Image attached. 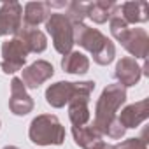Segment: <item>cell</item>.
<instances>
[{
    "label": "cell",
    "instance_id": "obj_1",
    "mask_svg": "<svg viewBox=\"0 0 149 149\" xmlns=\"http://www.w3.org/2000/svg\"><path fill=\"white\" fill-rule=\"evenodd\" d=\"M126 102V88L121 84H107L104 91L100 93L97 105H95V119H93V128L98 130L109 139H121L125 133L123 125L118 121V111L119 107Z\"/></svg>",
    "mask_w": 149,
    "mask_h": 149
},
{
    "label": "cell",
    "instance_id": "obj_2",
    "mask_svg": "<svg viewBox=\"0 0 149 149\" xmlns=\"http://www.w3.org/2000/svg\"><path fill=\"white\" fill-rule=\"evenodd\" d=\"M74 44L90 51L93 61L98 65H109L116 56V47L100 30L91 28L84 23H74Z\"/></svg>",
    "mask_w": 149,
    "mask_h": 149
},
{
    "label": "cell",
    "instance_id": "obj_3",
    "mask_svg": "<svg viewBox=\"0 0 149 149\" xmlns=\"http://www.w3.org/2000/svg\"><path fill=\"white\" fill-rule=\"evenodd\" d=\"M112 37L132 54V58L146 60L149 53V35L144 28H130L121 18V11L109 19Z\"/></svg>",
    "mask_w": 149,
    "mask_h": 149
},
{
    "label": "cell",
    "instance_id": "obj_4",
    "mask_svg": "<svg viewBox=\"0 0 149 149\" xmlns=\"http://www.w3.org/2000/svg\"><path fill=\"white\" fill-rule=\"evenodd\" d=\"M28 137L37 146H61L65 128L54 114H39L30 123Z\"/></svg>",
    "mask_w": 149,
    "mask_h": 149
},
{
    "label": "cell",
    "instance_id": "obj_5",
    "mask_svg": "<svg viewBox=\"0 0 149 149\" xmlns=\"http://www.w3.org/2000/svg\"><path fill=\"white\" fill-rule=\"evenodd\" d=\"M46 30L51 35L53 46L60 54H68L74 47V25L63 13H51L46 21Z\"/></svg>",
    "mask_w": 149,
    "mask_h": 149
},
{
    "label": "cell",
    "instance_id": "obj_6",
    "mask_svg": "<svg viewBox=\"0 0 149 149\" xmlns=\"http://www.w3.org/2000/svg\"><path fill=\"white\" fill-rule=\"evenodd\" d=\"M95 90L93 81H81L79 83V91L67 105H68V118L72 126H84L90 121V97Z\"/></svg>",
    "mask_w": 149,
    "mask_h": 149
},
{
    "label": "cell",
    "instance_id": "obj_7",
    "mask_svg": "<svg viewBox=\"0 0 149 149\" xmlns=\"http://www.w3.org/2000/svg\"><path fill=\"white\" fill-rule=\"evenodd\" d=\"M28 54L30 53L26 46L23 44V40L18 37H13L2 44V63H0V68H2L4 74H14L18 70H23Z\"/></svg>",
    "mask_w": 149,
    "mask_h": 149
},
{
    "label": "cell",
    "instance_id": "obj_8",
    "mask_svg": "<svg viewBox=\"0 0 149 149\" xmlns=\"http://www.w3.org/2000/svg\"><path fill=\"white\" fill-rule=\"evenodd\" d=\"M23 28V6L19 2H6L0 6V35L16 37Z\"/></svg>",
    "mask_w": 149,
    "mask_h": 149
},
{
    "label": "cell",
    "instance_id": "obj_9",
    "mask_svg": "<svg viewBox=\"0 0 149 149\" xmlns=\"http://www.w3.org/2000/svg\"><path fill=\"white\" fill-rule=\"evenodd\" d=\"M54 74V67L46 61V60H37L33 61L32 65L25 67L21 70V81L25 84V88H30V90H37L42 83H46L47 79L53 77Z\"/></svg>",
    "mask_w": 149,
    "mask_h": 149
},
{
    "label": "cell",
    "instance_id": "obj_10",
    "mask_svg": "<svg viewBox=\"0 0 149 149\" xmlns=\"http://www.w3.org/2000/svg\"><path fill=\"white\" fill-rule=\"evenodd\" d=\"M77 91H79V83L58 81L46 90V102L54 109H61L77 95Z\"/></svg>",
    "mask_w": 149,
    "mask_h": 149
},
{
    "label": "cell",
    "instance_id": "obj_11",
    "mask_svg": "<svg viewBox=\"0 0 149 149\" xmlns=\"http://www.w3.org/2000/svg\"><path fill=\"white\" fill-rule=\"evenodd\" d=\"M9 109L14 116H26L33 111V98L26 93V88L19 77H13L11 81V98Z\"/></svg>",
    "mask_w": 149,
    "mask_h": 149
},
{
    "label": "cell",
    "instance_id": "obj_12",
    "mask_svg": "<svg viewBox=\"0 0 149 149\" xmlns=\"http://www.w3.org/2000/svg\"><path fill=\"white\" fill-rule=\"evenodd\" d=\"M114 76L118 79V84H121L123 88H130L135 86L140 77H142V67L137 63L135 58L132 56H125L116 63V72Z\"/></svg>",
    "mask_w": 149,
    "mask_h": 149
},
{
    "label": "cell",
    "instance_id": "obj_13",
    "mask_svg": "<svg viewBox=\"0 0 149 149\" xmlns=\"http://www.w3.org/2000/svg\"><path fill=\"white\" fill-rule=\"evenodd\" d=\"M149 118V100L144 98L140 102H135V104H130L126 105L119 116H118V121L123 125L125 130L128 128H137L140 123H144L146 119Z\"/></svg>",
    "mask_w": 149,
    "mask_h": 149
},
{
    "label": "cell",
    "instance_id": "obj_14",
    "mask_svg": "<svg viewBox=\"0 0 149 149\" xmlns=\"http://www.w3.org/2000/svg\"><path fill=\"white\" fill-rule=\"evenodd\" d=\"M119 11H121L119 9V4L112 2V0H95V2H90L88 4L86 18H90L93 23L104 25L112 16H116Z\"/></svg>",
    "mask_w": 149,
    "mask_h": 149
},
{
    "label": "cell",
    "instance_id": "obj_15",
    "mask_svg": "<svg viewBox=\"0 0 149 149\" xmlns=\"http://www.w3.org/2000/svg\"><path fill=\"white\" fill-rule=\"evenodd\" d=\"M51 16V9L47 2H28L23 9V26L37 28L40 23H46Z\"/></svg>",
    "mask_w": 149,
    "mask_h": 149
},
{
    "label": "cell",
    "instance_id": "obj_16",
    "mask_svg": "<svg viewBox=\"0 0 149 149\" xmlns=\"http://www.w3.org/2000/svg\"><path fill=\"white\" fill-rule=\"evenodd\" d=\"M121 9V18L125 19L126 25H137V23H146L149 19V7L147 2L137 0V2H125L119 6Z\"/></svg>",
    "mask_w": 149,
    "mask_h": 149
},
{
    "label": "cell",
    "instance_id": "obj_17",
    "mask_svg": "<svg viewBox=\"0 0 149 149\" xmlns=\"http://www.w3.org/2000/svg\"><path fill=\"white\" fill-rule=\"evenodd\" d=\"M72 137L79 147L83 149H95L98 144L104 142V137L98 130H95L91 125L90 126H72Z\"/></svg>",
    "mask_w": 149,
    "mask_h": 149
},
{
    "label": "cell",
    "instance_id": "obj_18",
    "mask_svg": "<svg viewBox=\"0 0 149 149\" xmlns=\"http://www.w3.org/2000/svg\"><path fill=\"white\" fill-rule=\"evenodd\" d=\"M16 37L23 40V44L26 46L28 53H37V54H39V53H44V51H46V47H47L46 33H44V32H40L39 28L23 26Z\"/></svg>",
    "mask_w": 149,
    "mask_h": 149
},
{
    "label": "cell",
    "instance_id": "obj_19",
    "mask_svg": "<svg viewBox=\"0 0 149 149\" xmlns=\"http://www.w3.org/2000/svg\"><path fill=\"white\" fill-rule=\"evenodd\" d=\"M61 68L68 74H86L90 70V58L81 51H70L61 58Z\"/></svg>",
    "mask_w": 149,
    "mask_h": 149
},
{
    "label": "cell",
    "instance_id": "obj_20",
    "mask_svg": "<svg viewBox=\"0 0 149 149\" xmlns=\"http://www.w3.org/2000/svg\"><path fill=\"white\" fill-rule=\"evenodd\" d=\"M86 11H88V4L86 2H67V7H65V16L74 23H84V18H86Z\"/></svg>",
    "mask_w": 149,
    "mask_h": 149
},
{
    "label": "cell",
    "instance_id": "obj_21",
    "mask_svg": "<svg viewBox=\"0 0 149 149\" xmlns=\"http://www.w3.org/2000/svg\"><path fill=\"white\" fill-rule=\"evenodd\" d=\"M114 149H147V142L144 139H126L118 142Z\"/></svg>",
    "mask_w": 149,
    "mask_h": 149
},
{
    "label": "cell",
    "instance_id": "obj_22",
    "mask_svg": "<svg viewBox=\"0 0 149 149\" xmlns=\"http://www.w3.org/2000/svg\"><path fill=\"white\" fill-rule=\"evenodd\" d=\"M95 149H114V146H112V144H107V142H102V144H98Z\"/></svg>",
    "mask_w": 149,
    "mask_h": 149
},
{
    "label": "cell",
    "instance_id": "obj_23",
    "mask_svg": "<svg viewBox=\"0 0 149 149\" xmlns=\"http://www.w3.org/2000/svg\"><path fill=\"white\" fill-rule=\"evenodd\" d=\"M2 149H19V147H16V146H6V147H2Z\"/></svg>",
    "mask_w": 149,
    "mask_h": 149
},
{
    "label": "cell",
    "instance_id": "obj_24",
    "mask_svg": "<svg viewBox=\"0 0 149 149\" xmlns=\"http://www.w3.org/2000/svg\"><path fill=\"white\" fill-rule=\"evenodd\" d=\"M0 125H2V123H0Z\"/></svg>",
    "mask_w": 149,
    "mask_h": 149
}]
</instances>
